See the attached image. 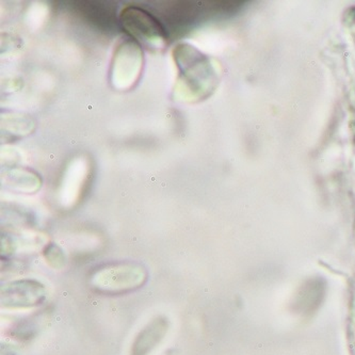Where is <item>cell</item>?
<instances>
[{
  "label": "cell",
  "instance_id": "cell-1",
  "mask_svg": "<svg viewBox=\"0 0 355 355\" xmlns=\"http://www.w3.org/2000/svg\"><path fill=\"white\" fill-rule=\"evenodd\" d=\"M180 69L178 88L184 99L202 98L211 89L212 72L209 60L189 45L182 44L174 51Z\"/></svg>",
  "mask_w": 355,
  "mask_h": 355
},
{
  "label": "cell",
  "instance_id": "cell-2",
  "mask_svg": "<svg viewBox=\"0 0 355 355\" xmlns=\"http://www.w3.org/2000/svg\"><path fill=\"white\" fill-rule=\"evenodd\" d=\"M148 270L138 263H113L97 268L90 277V285L97 293L118 295L144 286Z\"/></svg>",
  "mask_w": 355,
  "mask_h": 355
},
{
  "label": "cell",
  "instance_id": "cell-3",
  "mask_svg": "<svg viewBox=\"0 0 355 355\" xmlns=\"http://www.w3.org/2000/svg\"><path fill=\"white\" fill-rule=\"evenodd\" d=\"M123 26L132 37L152 49H160L166 45V33L157 19L139 8H127L122 12Z\"/></svg>",
  "mask_w": 355,
  "mask_h": 355
},
{
  "label": "cell",
  "instance_id": "cell-4",
  "mask_svg": "<svg viewBox=\"0 0 355 355\" xmlns=\"http://www.w3.org/2000/svg\"><path fill=\"white\" fill-rule=\"evenodd\" d=\"M47 291L35 279H19L1 287L0 302L5 309H31L46 300Z\"/></svg>",
  "mask_w": 355,
  "mask_h": 355
},
{
  "label": "cell",
  "instance_id": "cell-5",
  "mask_svg": "<svg viewBox=\"0 0 355 355\" xmlns=\"http://www.w3.org/2000/svg\"><path fill=\"white\" fill-rule=\"evenodd\" d=\"M142 69V51L132 41H125L113 58L112 83L116 88H132Z\"/></svg>",
  "mask_w": 355,
  "mask_h": 355
},
{
  "label": "cell",
  "instance_id": "cell-6",
  "mask_svg": "<svg viewBox=\"0 0 355 355\" xmlns=\"http://www.w3.org/2000/svg\"><path fill=\"white\" fill-rule=\"evenodd\" d=\"M168 330V318L162 316L155 318L137 335L132 343L130 355L150 354L164 340Z\"/></svg>",
  "mask_w": 355,
  "mask_h": 355
},
{
  "label": "cell",
  "instance_id": "cell-7",
  "mask_svg": "<svg viewBox=\"0 0 355 355\" xmlns=\"http://www.w3.org/2000/svg\"><path fill=\"white\" fill-rule=\"evenodd\" d=\"M44 255L53 267L60 268L64 265V255H63L62 251L57 245H51V247L47 248Z\"/></svg>",
  "mask_w": 355,
  "mask_h": 355
},
{
  "label": "cell",
  "instance_id": "cell-8",
  "mask_svg": "<svg viewBox=\"0 0 355 355\" xmlns=\"http://www.w3.org/2000/svg\"><path fill=\"white\" fill-rule=\"evenodd\" d=\"M1 355H17L15 353L13 352V350H11V349H7L5 348V347H3L1 348Z\"/></svg>",
  "mask_w": 355,
  "mask_h": 355
}]
</instances>
